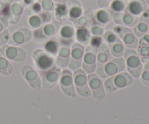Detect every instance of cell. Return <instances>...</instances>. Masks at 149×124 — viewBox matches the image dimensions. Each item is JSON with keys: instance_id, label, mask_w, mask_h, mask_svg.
Masks as SVG:
<instances>
[{"instance_id": "cell-18", "label": "cell", "mask_w": 149, "mask_h": 124, "mask_svg": "<svg viewBox=\"0 0 149 124\" xmlns=\"http://www.w3.org/2000/svg\"><path fill=\"white\" fill-rule=\"evenodd\" d=\"M70 55H71V48L69 46H61L56 56L55 65L61 69L67 68L70 61Z\"/></svg>"}, {"instance_id": "cell-19", "label": "cell", "mask_w": 149, "mask_h": 124, "mask_svg": "<svg viewBox=\"0 0 149 124\" xmlns=\"http://www.w3.org/2000/svg\"><path fill=\"white\" fill-rule=\"evenodd\" d=\"M147 3L145 0H131L128 2L125 12L134 16H139L146 10Z\"/></svg>"}, {"instance_id": "cell-36", "label": "cell", "mask_w": 149, "mask_h": 124, "mask_svg": "<svg viewBox=\"0 0 149 124\" xmlns=\"http://www.w3.org/2000/svg\"><path fill=\"white\" fill-rule=\"evenodd\" d=\"M28 15L29 16L33 15H38L40 14L42 12V8L41 4L39 2H35L33 4L30 5V7H29L27 10Z\"/></svg>"}, {"instance_id": "cell-41", "label": "cell", "mask_w": 149, "mask_h": 124, "mask_svg": "<svg viewBox=\"0 0 149 124\" xmlns=\"http://www.w3.org/2000/svg\"><path fill=\"white\" fill-rule=\"evenodd\" d=\"M141 77L143 83L146 85L149 86V69L144 68V71H143L141 73Z\"/></svg>"}, {"instance_id": "cell-4", "label": "cell", "mask_w": 149, "mask_h": 124, "mask_svg": "<svg viewBox=\"0 0 149 124\" xmlns=\"http://www.w3.org/2000/svg\"><path fill=\"white\" fill-rule=\"evenodd\" d=\"M32 59L36 68L42 73L47 72L55 66V57L49 55L42 49H37L33 51Z\"/></svg>"}, {"instance_id": "cell-15", "label": "cell", "mask_w": 149, "mask_h": 124, "mask_svg": "<svg viewBox=\"0 0 149 124\" xmlns=\"http://www.w3.org/2000/svg\"><path fill=\"white\" fill-rule=\"evenodd\" d=\"M61 74V69L56 65L52 67L51 69L44 73L42 76V85L46 89H52L57 83L59 82L60 77Z\"/></svg>"}, {"instance_id": "cell-1", "label": "cell", "mask_w": 149, "mask_h": 124, "mask_svg": "<svg viewBox=\"0 0 149 124\" xmlns=\"http://www.w3.org/2000/svg\"><path fill=\"white\" fill-rule=\"evenodd\" d=\"M125 68L126 65L125 59L123 57H121L109 60L104 65L97 66L95 72L100 78H107L122 72L125 71Z\"/></svg>"}, {"instance_id": "cell-20", "label": "cell", "mask_w": 149, "mask_h": 124, "mask_svg": "<svg viewBox=\"0 0 149 124\" xmlns=\"http://www.w3.org/2000/svg\"><path fill=\"white\" fill-rule=\"evenodd\" d=\"M119 39L122 40V43L128 49H136L138 45V37L134 34L133 31L131 30L128 27H125L123 33L119 36Z\"/></svg>"}, {"instance_id": "cell-2", "label": "cell", "mask_w": 149, "mask_h": 124, "mask_svg": "<svg viewBox=\"0 0 149 124\" xmlns=\"http://www.w3.org/2000/svg\"><path fill=\"white\" fill-rule=\"evenodd\" d=\"M133 82L132 76L127 72H121L106 78L104 82L105 91L111 94L116 90L128 87Z\"/></svg>"}, {"instance_id": "cell-23", "label": "cell", "mask_w": 149, "mask_h": 124, "mask_svg": "<svg viewBox=\"0 0 149 124\" xmlns=\"http://www.w3.org/2000/svg\"><path fill=\"white\" fill-rule=\"evenodd\" d=\"M113 12L109 8H100L94 15L95 22L104 26L109 23L113 18Z\"/></svg>"}, {"instance_id": "cell-21", "label": "cell", "mask_w": 149, "mask_h": 124, "mask_svg": "<svg viewBox=\"0 0 149 124\" xmlns=\"http://www.w3.org/2000/svg\"><path fill=\"white\" fill-rule=\"evenodd\" d=\"M68 7V17L71 20H76L83 14V8L78 0H68L66 3Z\"/></svg>"}, {"instance_id": "cell-39", "label": "cell", "mask_w": 149, "mask_h": 124, "mask_svg": "<svg viewBox=\"0 0 149 124\" xmlns=\"http://www.w3.org/2000/svg\"><path fill=\"white\" fill-rule=\"evenodd\" d=\"M42 11L44 12H52L54 10V2L52 0H42L41 1Z\"/></svg>"}, {"instance_id": "cell-51", "label": "cell", "mask_w": 149, "mask_h": 124, "mask_svg": "<svg viewBox=\"0 0 149 124\" xmlns=\"http://www.w3.org/2000/svg\"><path fill=\"white\" fill-rule=\"evenodd\" d=\"M148 33H149V28H148Z\"/></svg>"}, {"instance_id": "cell-34", "label": "cell", "mask_w": 149, "mask_h": 124, "mask_svg": "<svg viewBox=\"0 0 149 124\" xmlns=\"http://www.w3.org/2000/svg\"><path fill=\"white\" fill-rule=\"evenodd\" d=\"M90 31L92 36H102L104 34V28L102 25H100L94 22L90 26Z\"/></svg>"}, {"instance_id": "cell-43", "label": "cell", "mask_w": 149, "mask_h": 124, "mask_svg": "<svg viewBox=\"0 0 149 124\" xmlns=\"http://www.w3.org/2000/svg\"><path fill=\"white\" fill-rule=\"evenodd\" d=\"M113 0H97V4L100 8H108Z\"/></svg>"}, {"instance_id": "cell-12", "label": "cell", "mask_w": 149, "mask_h": 124, "mask_svg": "<svg viewBox=\"0 0 149 124\" xmlns=\"http://www.w3.org/2000/svg\"><path fill=\"white\" fill-rule=\"evenodd\" d=\"M22 76L32 89L39 90L42 86V80L37 71L29 65H24L20 69Z\"/></svg>"}, {"instance_id": "cell-46", "label": "cell", "mask_w": 149, "mask_h": 124, "mask_svg": "<svg viewBox=\"0 0 149 124\" xmlns=\"http://www.w3.org/2000/svg\"><path fill=\"white\" fill-rule=\"evenodd\" d=\"M36 1H37V0H23V4L28 6L31 5V4H33V3L36 2Z\"/></svg>"}, {"instance_id": "cell-49", "label": "cell", "mask_w": 149, "mask_h": 124, "mask_svg": "<svg viewBox=\"0 0 149 124\" xmlns=\"http://www.w3.org/2000/svg\"><path fill=\"white\" fill-rule=\"evenodd\" d=\"M81 1H86V0H81Z\"/></svg>"}, {"instance_id": "cell-14", "label": "cell", "mask_w": 149, "mask_h": 124, "mask_svg": "<svg viewBox=\"0 0 149 124\" xmlns=\"http://www.w3.org/2000/svg\"><path fill=\"white\" fill-rule=\"evenodd\" d=\"M61 41L63 46H68L74 43L75 39L76 28L74 25L70 21H65L61 24L59 29Z\"/></svg>"}, {"instance_id": "cell-44", "label": "cell", "mask_w": 149, "mask_h": 124, "mask_svg": "<svg viewBox=\"0 0 149 124\" xmlns=\"http://www.w3.org/2000/svg\"><path fill=\"white\" fill-rule=\"evenodd\" d=\"M140 21L145 22V23L149 24V10L146 9L142 14L141 15V17H140Z\"/></svg>"}, {"instance_id": "cell-17", "label": "cell", "mask_w": 149, "mask_h": 124, "mask_svg": "<svg viewBox=\"0 0 149 124\" xmlns=\"http://www.w3.org/2000/svg\"><path fill=\"white\" fill-rule=\"evenodd\" d=\"M112 20L116 25H121L125 27H132L138 23L139 17L124 12L114 13Z\"/></svg>"}, {"instance_id": "cell-50", "label": "cell", "mask_w": 149, "mask_h": 124, "mask_svg": "<svg viewBox=\"0 0 149 124\" xmlns=\"http://www.w3.org/2000/svg\"><path fill=\"white\" fill-rule=\"evenodd\" d=\"M148 3L149 4V0H148Z\"/></svg>"}, {"instance_id": "cell-22", "label": "cell", "mask_w": 149, "mask_h": 124, "mask_svg": "<svg viewBox=\"0 0 149 124\" xmlns=\"http://www.w3.org/2000/svg\"><path fill=\"white\" fill-rule=\"evenodd\" d=\"M138 45V55L141 62H146L149 60V34H145L141 37Z\"/></svg>"}, {"instance_id": "cell-48", "label": "cell", "mask_w": 149, "mask_h": 124, "mask_svg": "<svg viewBox=\"0 0 149 124\" xmlns=\"http://www.w3.org/2000/svg\"><path fill=\"white\" fill-rule=\"evenodd\" d=\"M53 1H56V2H61V1H63V0H53Z\"/></svg>"}, {"instance_id": "cell-31", "label": "cell", "mask_w": 149, "mask_h": 124, "mask_svg": "<svg viewBox=\"0 0 149 124\" xmlns=\"http://www.w3.org/2000/svg\"><path fill=\"white\" fill-rule=\"evenodd\" d=\"M129 0H113L109 5V9L113 13L124 12Z\"/></svg>"}, {"instance_id": "cell-25", "label": "cell", "mask_w": 149, "mask_h": 124, "mask_svg": "<svg viewBox=\"0 0 149 124\" xmlns=\"http://www.w3.org/2000/svg\"><path fill=\"white\" fill-rule=\"evenodd\" d=\"M91 33L90 29L84 26H79L76 29L75 39L78 43L84 45H88L91 39Z\"/></svg>"}, {"instance_id": "cell-38", "label": "cell", "mask_w": 149, "mask_h": 124, "mask_svg": "<svg viewBox=\"0 0 149 124\" xmlns=\"http://www.w3.org/2000/svg\"><path fill=\"white\" fill-rule=\"evenodd\" d=\"M13 1V0H0V16H5Z\"/></svg>"}, {"instance_id": "cell-42", "label": "cell", "mask_w": 149, "mask_h": 124, "mask_svg": "<svg viewBox=\"0 0 149 124\" xmlns=\"http://www.w3.org/2000/svg\"><path fill=\"white\" fill-rule=\"evenodd\" d=\"M8 24L9 23L7 17L4 15L0 16V33L6 30V28L8 26Z\"/></svg>"}, {"instance_id": "cell-6", "label": "cell", "mask_w": 149, "mask_h": 124, "mask_svg": "<svg viewBox=\"0 0 149 124\" xmlns=\"http://www.w3.org/2000/svg\"><path fill=\"white\" fill-rule=\"evenodd\" d=\"M84 49L85 47L84 45L78 42H74L71 44L70 61L67 69L71 71H75L81 68Z\"/></svg>"}, {"instance_id": "cell-16", "label": "cell", "mask_w": 149, "mask_h": 124, "mask_svg": "<svg viewBox=\"0 0 149 124\" xmlns=\"http://www.w3.org/2000/svg\"><path fill=\"white\" fill-rule=\"evenodd\" d=\"M24 6L20 1H13L9 7L8 11L5 15L8 23L10 24H16L18 23L21 17V15L23 12Z\"/></svg>"}, {"instance_id": "cell-32", "label": "cell", "mask_w": 149, "mask_h": 124, "mask_svg": "<svg viewBox=\"0 0 149 124\" xmlns=\"http://www.w3.org/2000/svg\"><path fill=\"white\" fill-rule=\"evenodd\" d=\"M13 68L10 61L0 53V73L9 76L13 73Z\"/></svg>"}, {"instance_id": "cell-35", "label": "cell", "mask_w": 149, "mask_h": 124, "mask_svg": "<svg viewBox=\"0 0 149 124\" xmlns=\"http://www.w3.org/2000/svg\"><path fill=\"white\" fill-rule=\"evenodd\" d=\"M119 39V36L114 32L111 31V30H108V31L105 32L104 34H103V39L106 42V44H109V46L115 43Z\"/></svg>"}, {"instance_id": "cell-24", "label": "cell", "mask_w": 149, "mask_h": 124, "mask_svg": "<svg viewBox=\"0 0 149 124\" xmlns=\"http://www.w3.org/2000/svg\"><path fill=\"white\" fill-rule=\"evenodd\" d=\"M110 48L106 43L103 42V44L97 50V67L104 65L109 60L111 57Z\"/></svg>"}, {"instance_id": "cell-47", "label": "cell", "mask_w": 149, "mask_h": 124, "mask_svg": "<svg viewBox=\"0 0 149 124\" xmlns=\"http://www.w3.org/2000/svg\"><path fill=\"white\" fill-rule=\"evenodd\" d=\"M146 68V69H149V60L148 61L146 62V65H145V68Z\"/></svg>"}, {"instance_id": "cell-26", "label": "cell", "mask_w": 149, "mask_h": 124, "mask_svg": "<svg viewBox=\"0 0 149 124\" xmlns=\"http://www.w3.org/2000/svg\"><path fill=\"white\" fill-rule=\"evenodd\" d=\"M54 15L58 21H67V19L68 18V14L66 4L64 2L57 3L54 7Z\"/></svg>"}, {"instance_id": "cell-9", "label": "cell", "mask_w": 149, "mask_h": 124, "mask_svg": "<svg viewBox=\"0 0 149 124\" xmlns=\"http://www.w3.org/2000/svg\"><path fill=\"white\" fill-rule=\"evenodd\" d=\"M97 50L90 46H87L84 49L81 68L87 74L95 72L97 68Z\"/></svg>"}, {"instance_id": "cell-40", "label": "cell", "mask_w": 149, "mask_h": 124, "mask_svg": "<svg viewBox=\"0 0 149 124\" xmlns=\"http://www.w3.org/2000/svg\"><path fill=\"white\" fill-rule=\"evenodd\" d=\"M10 36V33L7 29L0 33V47L8 43Z\"/></svg>"}, {"instance_id": "cell-7", "label": "cell", "mask_w": 149, "mask_h": 124, "mask_svg": "<svg viewBox=\"0 0 149 124\" xmlns=\"http://www.w3.org/2000/svg\"><path fill=\"white\" fill-rule=\"evenodd\" d=\"M87 84L93 98L97 101L103 100L106 95V91L101 78L95 73L87 74Z\"/></svg>"}, {"instance_id": "cell-33", "label": "cell", "mask_w": 149, "mask_h": 124, "mask_svg": "<svg viewBox=\"0 0 149 124\" xmlns=\"http://www.w3.org/2000/svg\"><path fill=\"white\" fill-rule=\"evenodd\" d=\"M148 30V24L145 22H138L133 29V33L137 37H142L143 35L146 34Z\"/></svg>"}, {"instance_id": "cell-3", "label": "cell", "mask_w": 149, "mask_h": 124, "mask_svg": "<svg viewBox=\"0 0 149 124\" xmlns=\"http://www.w3.org/2000/svg\"><path fill=\"white\" fill-rule=\"evenodd\" d=\"M123 57L127 73L132 76V78H138L141 76L143 71V64L135 49L126 48Z\"/></svg>"}, {"instance_id": "cell-37", "label": "cell", "mask_w": 149, "mask_h": 124, "mask_svg": "<svg viewBox=\"0 0 149 124\" xmlns=\"http://www.w3.org/2000/svg\"><path fill=\"white\" fill-rule=\"evenodd\" d=\"M103 43V38L102 36H92L90 41V46L97 49Z\"/></svg>"}, {"instance_id": "cell-45", "label": "cell", "mask_w": 149, "mask_h": 124, "mask_svg": "<svg viewBox=\"0 0 149 124\" xmlns=\"http://www.w3.org/2000/svg\"><path fill=\"white\" fill-rule=\"evenodd\" d=\"M125 29V26H121V25H116V26H115L114 27H113V31L118 36H121V34H122V33H123Z\"/></svg>"}, {"instance_id": "cell-29", "label": "cell", "mask_w": 149, "mask_h": 124, "mask_svg": "<svg viewBox=\"0 0 149 124\" xmlns=\"http://www.w3.org/2000/svg\"><path fill=\"white\" fill-rule=\"evenodd\" d=\"M94 19V15H93V10L90 9H87L85 11L83 12V14L81 17H79L76 22L78 26H84L87 27V26L90 25Z\"/></svg>"}, {"instance_id": "cell-5", "label": "cell", "mask_w": 149, "mask_h": 124, "mask_svg": "<svg viewBox=\"0 0 149 124\" xmlns=\"http://www.w3.org/2000/svg\"><path fill=\"white\" fill-rule=\"evenodd\" d=\"M74 84L76 91L83 97H90L92 96L91 91L87 84V74L81 68L73 73Z\"/></svg>"}, {"instance_id": "cell-27", "label": "cell", "mask_w": 149, "mask_h": 124, "mask_svg": "<svg viewBox=\"0 0 149 124\" xmlns=\"http://www.w3.org/2000/svg\"><path fill=\"white\" fill-rule=\"evenodd\" d=\"M43 23L44 21L42 16L40 14H38L29 16L25 21L24 25L26 28L31 30H36L40 28Z\"/></svg>"}, {"instance_id": "cell-30", "label": "cell", "mask_w": 149, "mask_h": 124, "mask_svg": "<svg viewBox=\"0 0 149 124\" xmlns=\"http://www.w3.org/2000/svg\"><path fill=\"white\" fill-rule=\"evenodd\" d=\"M111 51V54L114 57H123L124 52H125V47L124 44L122 43L120 39H118L115 43L109 46Z\"/></svg>"}, {"instance_id": "cell-13", "label": "cell", "mask_w": 149, "mask_h": 124, "mask_svg": "<svg viewBox=\"0 0 149 124\" xmlns=\"http://www.w3.org/2000/svg\"><path fill=\"white\" fill-rule=\"evenodd\" d=\"M32 37L33 32L31 29L28 28H21L10 35L8 43L12 46H19L31 40Z\"/></svg>"}, {"instance_id": "cell-28", "label": "cell", "mask_w": 149, "mask_h": 124, "mask_svg": "<svg viewBox=\"0 0 149 124\" xmlns=\"http://www.w3.org/2000/svg\"><path fill=\"white\" fill-rule=\"evenodd\" d=\"M60 47V44L58 41L55 39H49L47 41L44 45V50L49 55L55 57L58 55Z\"/></svg>"}, {"instance_id": "cell-8", "label": "cell", "mask_w": 149, "mask_h": 124, "mask_svg": "<svg viewBox=\"0 0 149 124\" xmlns=\"http://www.w3.org/2000/svg\"><path fill=\"white\" fill-rule=\"evenodd\" d=\"M0 53L8 60L16 62H23L27 57V53L23 48L10 44L1 46Z\"/></svg>"}, {"instance_id": "cell-11", "label": "cell", "mask_w": 149, "mask_h": 124, "mask_svg": "<svg viewBox=\"0 0 149 124\" xmlns=\"http://www.w3.org/2000/svg\"><path fill=\"white\" fill-rule=\"evenodd\" d=\"M59 84L61 90L65 95L70 97H75V87L72 71L67 68L63 70V71H61Z\"/></svg>"}, {"instance_id": "cell-10", "label": "cell", "mask_w": 149, "mask_h": 124, "mask_svg": "<svg viewBox=\"0 0 149 124\" xmlns=\"http://www.w3.org/2000/svg\"><path fill=\"white\" fill-rule=\"evenodd\" d=\"M61 24V22L58 20H52L49 23H45L40 28L34 30L33 36L39 40L52 37L59 31Z\"/></svg>"}]
</instances>
